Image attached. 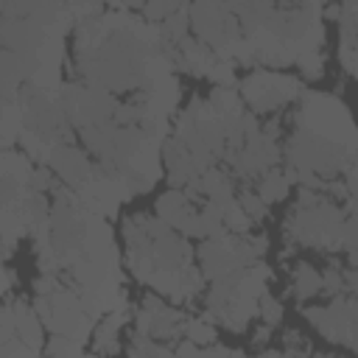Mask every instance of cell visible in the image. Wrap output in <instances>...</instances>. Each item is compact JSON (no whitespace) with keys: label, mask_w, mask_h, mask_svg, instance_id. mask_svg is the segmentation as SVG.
Segmentation results:
<instances>
[{"label":"cell","mask_w":358,"mask_h":358,"mask_svg":"<svg viewBox=\"0 0 358 358\" xmlns=\"http://www.w3.org/2000/svg\"><path fill=\"white\" fill-rule=\"evenodd\" d=\"M288 185H291V179L285 176V173H280V171H266L263 173V179H260V185H257V196L268 204V201H280L285 193H288Z\"/></svg>","instance_id":"obj_6"},{"label":"cell","mask_w":358,"mask_h":358,"mask_svg":"<svg viewBox=\"0 0 358 358\" xmlns=\"http://www.w3.org/2000/svg\"><path fill=\"white\" fill-rule=\"evenodd\" d=\"M185 336L196 347H213L215 344V327L207 319H190V322H185Z\"/></svg>","instance_id":"obj_8"},{"label":"cell","mask_w":358,"mask_h":358,"mask_svg":"<svg viewBox=\"0 0 358 358\" xmlns=\"http://www.w3.org/2000/svg\"><path fill=\"white\" fill-rule=\"evenodd\" d=\"M299 81L282 73H268V70H255L243 81V98L255 112H271L291 98L299 95Z\"/></svg>","instance_id":"obj_1"},{"label":"cell","mask_w":358,"mask_h":358,"mask_svg":"<svg viewBox=\"0 0 358 358\" xmlns=\"http://www.w3.org/2000/svg\"><path fill=\"white\" fill-rule=\"evenodd\" d=\"M322 291V274H316L308 263H299L294 271V294L296 299H308Z\"/></svg>","instance_id":"obj_7"},{"label":"cell","mask_w":358,"mask_h":358,"mask_svg":"<svg viewBox=\"0 0 358 358\" xmlns=\"http://www.w3.org/2000/svg\"><path fill=\"white\" fill-rule=\"evenodd\" d=\"M249 215L243 213V207L235 201L229 210H224V227L232 232V235H246L249 232Z\"/></svg>","instance_id":"obj_10"},{"label":"cell","mask_w":358,"mask_h":358,"mask_svg":"<svg viewBox=\"0 0 358 358\" xmlns=\"http://www.w3.org/2000/svg\"><path fill=\"white\" fill-rule=\"evenodd\" d=\"M296 64L302 67V73H305L308 78H322V73H324V59L319 56V50H316V53H302V56L296 59Z\"/></svg>","instance_id":"obj_13"},{"label":"cell","mask_w":358,"mask_h":358,"mask_svg":"<svg viewBox=\"0 0 358 358\" xmlns=\"http://www.w3.org/2000/svg\"><path fill=\"white\" fill-rule=\"evenodd\" d=\"M50 168L67 182V185H73L76 190H81L90 179H92V168H90V162H87V157L78 151V148H73V145H56L53 148V154H50Z\"/></svg>","instance_id":"obj_2"},{"label":"cell","mask_w":358,"mask_h":358,"mask_svg":"<svg viewBox=\"0 0 358 358\" xmlns=\"http://www.w3.org/2000/svg\"><path fill=\"white\" fill-rule=\"evenodd\" d=\"M59 182L53 179V171L50 168H34V176H31V190L34 193H45V190H50V187H56Z\"/></svg>","instance_id":"obj_15"},{"label":"cell","mask_w":358,"mask_h":358,"mask_svg":"<svg viewBox=\"0 0 358 358\" xmlns=\"http://www.w3.org/2000/svg\"><path fill=\"white\" fill-rule=\"evenodd\" d=\"M11 305H14V313H17V338L25 347L39 350L42 347V319L36 316V310L25 299H11Z\"/></svg>","instance_id":"obj_4"},{"label":"cell","mask_w":358,"mask_h":358,"mask_svg":"<svg viewBox=\"0 0 358 358\" xmlns=\"http://www.w3.org/2000/svg\"><path fill=\"white\" fill-rule=\"evenodd\" d=\"M157 215H159L168 227H176V229H182V232L190 235L199 213L193 210V204H190V199H187L185 193L171 190V193L159 196V201H157Z\"/></svg>","instance_id":"obj_3"},{"label":"cell","mask_w":358,"mask_h":358,"mask_svg":"<svg viewBox=\"0 0 358 358\" xmlns=\"http://www.w3.org/2000/svg\"><path fill=\"white\" fill-rule=\"evenodd\" d=\"M3 176L17 179L20 185H31L34 168H31V162H28L25 154H17V151L6 148V151H3Z\"/></svg>","instance_id":"obj_5"},{"label":"cell","mask_w":358,"mask_h":358,"mask_svg":"<svg viewBox=\"0 0 358 358\" xmlns=\"http://www.w3.org/2000/svg\"><path fill=\"white\" fill-rule=\"evenodd\" d=\"M81 358H98V355H81Z\"/></svg>","instance_id":"obj_17"},{"label":"cell","mask_w":358,"mask_h":358,"mask_svg":"<svg viewBox=\"0 0 358 358\" xmlns=\"http://www.w3.org/2000/svg\"><path fill=\"white\" fill-rule=\"evenodd\" d=\"M260 316H263V322H266L268 327H274V324L282 319V305H280L271 294H263V296H260Z\"/></svg>","instance_id":"obj_12"},{"label":"cell","mask_w":358,"mask_h":358,"mask_svg":"<svg viewBox=\"0 0 358 358\" xmlns=\"http://www.w3.org/2000/svg\"><path fill=\"white\" fill-rule=\"evenodd\" d=\"M341 64L350 76L358 78V45H341Z\"/></svg>","instance_id":"obj_16"},{"label":"cell","mask_w":358,"mask_h":358,"mask_svg":"<svg viewBox=\"0 0 358 358\" xmlns=\"http://www.w3.org/2000/svg\"><path fill=\"white\" fill-rule=\"evenodd\" d=\"M241 207H243V213L249 215V218H263L266 215V201L257 196V193H241V201H238Z\"/></svg>","instance_id":"obj_14"},{"label":"cell","mask_w":358,"mask_h":358,"mask_svg":"<svg viewBox=\"0 0 358 358\" xmlns=\"http://www.w3.org/2000/svg\"><path fill=\"white\" fill-rule=\"evenodd\" d=\"M207 78H213L218 87H232L235 84V67H232V59H224V62H215L207 73Z\"/></svg>","instance_id":"obj_11"},{"label":"cell","mask_w":358,"mask_h":358,"mask_svg":"<svg viewBox=\"0 0 358 358\" xmlns=\"http://www.w3.org/2000/svg\"><path fill=\"white\" fill-rule=\"evenodd\" d=\"M48 358H81V341L70 336H53L48 341Z\"/></svg>","instance_id":"obj_9"}]
</instances>
